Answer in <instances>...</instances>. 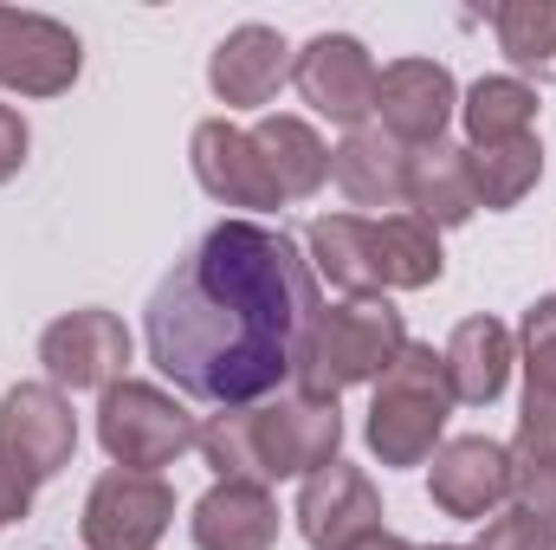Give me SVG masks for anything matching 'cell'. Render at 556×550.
<instances>
[{
	"label": "cell",
	"instance_id": "836d02e7",
	"mask_svg": "<svg viewBox=\"0 0 556 550\" xmlns=\"http://www.w3.org/2000/svg\"><path fill=\"white\" fill-rule=\"evenodd\" d=\"M415 550H472V545H415Z\"/></svg>",
	"mask_w": 556,
	"mask_h": 550
},
{
	"label": "cell",
	"instance_id": "83f0119b",
	"mask_svg": "<svg viewBox=\"0 0 556 550\" xmlns=\"http://www.w3.org/2000/svg\"><path fill=\"white\" fill-rule=\"evenodd\" d=\"M531 466H556V402L551 396H525L518 434H511V473Z\"/></svg>",
	"mask_w": 556,
	"mask_h": 550
},
{
	"label": "cell",
	"instance_id": "9c48e42d",
	"mask_svg": "<svg viewBox=\"0 0 556 550\" xmlns=\"http://www.w3.org/2000/svg\"><path fill=\"white\" fill-rule=\"evenodd\" d=\"M85 72V46L52 13L0 7V85L20 98H65Z\"/></svg>",
	"mask_w": 556,
	"mask_h": 550
},
{
	"label": "cell",
	"instance_id": "4dcf8cb0",
	"mask_svg": "<svg viewBox=\"0 0 556 550\" xmlns=\"http://www.w3.org/2000/svg\"><path fill=\"white\" fill-rule=\"evenodd\" d=\"M26 149H33V130H26V117L13 111V104H0V188L26 168Z\"/></svg>",
	"mask_w": 556,
	"mask_h": 550
},
{
	"label": "cell",
	"instance_id": "8fae6325",
	"mask_svg": "<svg viewBox=\"0 0 556 550\" xmlns=\"http://www.w3.org/2000/svg\"><path fill=\"white\" fill-rule=\"evenodd\" d=\"M511 447L505 440H485V434H453L433 447V466H427V492L446 518H498L511 505Z\"/></svg>",
	"mask_w": 556,
	"mask_h": 550
},
{
	"label": "cell",
	"instance_id": "ac0fdd59",
	"mask_svg": "<svg viewBox=\"0 0 556 550\" xmlns=\"http://www.w3.org/2000/svg\"><path fill=\"white\" fill-rule=\"evenodd\" d=\"M440 363H446L453 402H466V409H492V402L505 396V383H511V363H518V337H511L498 317H466V324L446 337Z\"/></svg>",
	"mask_w": 556,
	"mask_h": 550
},
{
	"label": "cell",
	"instance_id": "4316f807",
	"mask_svg": "<svg viewBox=\"0 0 556 550\" xmlns=\"http://www.w3.org/2000/svg\"><path fill=\"white\" fill-rule=\"evenodd\" d=\"M518 363H525V396L556 402V298H538L518 324Z\"/></svg>",
	"mask_w": 556,
	"mask_h": 550
},
{
	"label": "cell",
	"instance_id": "6da1fadb",
	"mask_svg": "<svg viewBox=\"0 0 556 550\" xmlns=\"http://www.w3.org/2000/svg\"><path fill=\"white\" fill-rule=\"evenodd\" d=\"M317 311V273L285 227L220 221L149 291L142 343L175 396L253 409L298 376Z\"/></svg>",
	"mask_w": 556,
	"mask_h": 550
},
{
	"label": "cell",
	"instance_id": "44dd1931",
	"mask_svg": "<svg viewBox=\"0 0 556 550\" xmlns=\"http://www.w3.org/2000/svg\"><path fill=\"white\" fill-rule=\"evenodd\" d=\"M253 142H260V162H266V175H273V188L285 201H311L330 182V149H324V137L304 117H291V111L260 117Z\"/></svg>",
	"mask_w": 556,
	"mask_h": 550
},
{
	"label": "cell",
	"instance_id": "f546056e",
	"mask_svg": "<svg viewBox=\"0 0 556 550\" xmlns=\"http://www.w3.org/2000/svg\"><path fill=\"white\" fill-rule=\"evenodd\" d=\"M511 499H518V505L538 518V532L556 545V466H531V473H518Z\"/></svg>",
	"mask_w": 556,
	"mask_h": 550
},
{
	"label": "cell",
	"instance_id": "d6986e66",
	"mask_svg": "<svg viewBox=\"0 0 556 550\" xmlns=\"http://www.w3.org/2000/svg\"><path fill=\"white\" fill-rule=\"evenodd\" d=\"M408 214L427 221L433 234L466 227L479 214V188H472V155L459 142H427L408 149Z\"/></svg>",
	"mask_w": 556,
	"mask_h": 550
},
{
	"label": "cell",
	"instance_id": "277c9868",
	"mask_svg": "<svg viewBox=\"0 0 556 550\" xmlns=\"http://www.w3.org/2000/svg\"><path fill=\"white\" fill-rule=\"evenodd\" d=\"M194 434H201V421L181 409L168 389H155V383H130L124 376L98 402V447L124 473H162V466H175L194 447Z\"/></svg>",
	"mask_w": 556,
	"mask_h": 550
},
{
	"label": "cell",
	"instance_id": "d4e9b609",
	"mask_svg": "<svg viewBox=\"0 0 556 550\" xmlns=\"http://www.w3.org/2000/svg\"><path fill=\"white\" fill-rule=\"evenodd\" d=\"M466 155H472V188H479V208H492V214L518 208V201L544 182V142H538V137L498 142V149H466Z\"/></svg>",
	"mask_w": 556,
	"mask_h": 550
},
{
	"label": "cell",
	"instance_id": "30bf717a",
	"mask_svg": "<svg viewBox=\"0 0 556 550\" xmlns=\"http://www.w3.org/2000/svg\"><path fill=\"white\" fill-rule=\"evenodd\" d=\"M298 538L311 550H356L363 538L382 532V492L369 486L363 466L330 460L311 479H298Z\"/></svg>",
	"mask_w": 556,
	"mask_h": 550
},
{
	"label": "cell",
	"instance_id": "d6a6232c",
	"mask_svg": "<svg viewBox=\"0 0 556 550\" xmlns=\"http://www.w3.org/2000/svg\"><path fill=\"white\" fill-rule=\"evenodd\" d=\"M356 550H415L408 538H395V532H376V538H363Z\"/></svg>",
	"mask_w": 556,
	"mask_h": 550
},
{
	"label": "cell",
	"instance_id": "484cf974",
	"mask_svg": "<svg viewBox=\"0 0 556 550\" xmlns=\"http://www.w3.org/2000/svg\"><path fill=\"white\" fill-rule=\"evenodd\" d=\"M201 460L214 466V479H253L260 486V466H253V434H247V409H220L201 421L194 434Z\"/></svg>",
	"mask_w": 556,
	"mask_h": 550
},
{
	"label": "cell",
	"instance_id": "603a6c76",
	"mask_svg": "<svg viewBox=\"0 0 556 550\" xmlns=\"http://www.w3.org/2000/svg\"><path fill=\"white\" fill-rule=\"evenodd\" d=\"M369 227H376V278H382V291H427L433 278L446 273L440 234L427 221H415L408 208L402 214H382Z\"/></svg>",
	"mask_w": 556,
	"mask_h": 550
},
{
	"label": "cell",
	"instance_id": "8992f818",
	"mask_svg": "<svg viewBox=\"0 0 556 550\" xmlns=\"http://www.w3.org/2000/svg\"><path fill=\"white\" fill-rule=\"evenodd\" d=\"M39 363H46V383L59 396H85V389H117L124 370H130V330L117 311L104 304H85V311H65L39 330Z\"/></svg>",
	"mask_w": 556,
	"mask_h": 550
},
{
	"label": "cell",
	"instance_id": "ffe728a7",
	"mask_svg": "<svg viewBox=\"0 0 556 550\" xmlns=\"http://www.w3.org/2000/svg\"><path fill=\"white\" fill-rule=\"evenodd\" d=\"M304 260L343 298H389L382 278H376V227H369V214H324V221H311L304 227Z\"/></svg>",
	"mask_w": 556,
	"mask_h": 550
},
{
	"label": "cell",
	"instance_id": "52a82bcc",
	"mask_svg": "<svg viewBox=\"0 0 556 550\" xmlns=\"http://www.w3.org/2000/svg\"><path fill=\"white\" fill-rule=\"evenodd\" d=\"M175 525V486L162 473H98V486L85 492V518L78 538L85 550H155Z\"/></svg>",
	"mask_w": 556,
	"mask_h": 550
},
{
	"label": "cell",
	"instance_id": "5bb4252c",
	"mask_svg": "<svg viewBox=\"0 0 556 550\" xmlns=\"http://www.w3.org/2000/svg\"><path fill=\"white\" fill-rule=\"evenodd\" d=\"M459 111V85L440 59H395L376 78V124L402 149H427L446 142V124Z\"/></svg>",
	"mask_w": 556,
	"mask_h": 550
},
{
	"label": "cell",
	"instance_id": "7c38bea8",
	"mask_svg": "<svg viewBox=\"0 0 556 550\" xmlns=\"http://www.w3.org/2000/svg\"><path fill=\"white\" fill-rule=\"evenodd\" d=\"M0 453L33 473V479H59L78 453V414L52 383H13L0 396Z\"/></svg>",
	"mask_w": 556,
	"mask_h": 550
},
{
	"label": "cell",
	"instance_id": "3957f363",
	"mask_svg": "<svg viewBox=\"0 0 556 550\" xmlns=\"http://www.w3.org/2000/svg\"><path fill=\"white\" fill-rule=\"evenodd\" d=\"M446 414H453V383H446V363L433 343H402V357L382 370L376 396H369V421H363V440L382 466H427L440 434H446Z\"/></svg>",
	"mask_w": 556,
	"mask_h": 550
},
{
	"label": "cell",
	"instance_id": "ba28073f",
	"mask_svg": "<svg viewBox=\"0 0 556 550\" xmlns=\"http://www.w3.org/2000/svg\"><path fill=\"white\" fill-rule=\"evenodd\" d=\"M376 78H382V72H376L369 46H363L356 33H317V39H304L298 59H291L298 98H304L317 117L343 124V130H363V124L376 117Z\"/></svg>",
	"mask_w": 556,
	"mask_h": 550
},
{
	"label": "cell",
	"instance_id": "2e32d148",
	"mask_svg": "<svg viewBox=\"0 0 556 550\" xmlns=\"http://www.w3.org/2000/svg\"><path fill=\"white\" fill-rule=\"evenodd\" d=\"M188 538H194V550H273L278 545L273 486H253V479H214V486L194 499Z\"/></svg>",
	"mask_w": 556,
	"mask_h": 550
},
{
	"label": "cell",
	"instance_id": "7402d4cb",
	"mask_svg": "<svg viewBox=\"0 0 556 550\" xmlns=\"http://www.w3.org/2000/svg\"><path fill=\"white\" fill-rule=\"evenodd\" d=\"M459 117H466V149H498V142L538 137V91L525 78H479L466 98H459Z\"/></svg>",
	"mask_w": 556,
	"mask_h": 550
},
{
	"label": "cell",
	"instance_id": "f1b7e54d",
	"mask_svg": "<svg viewBox=\"0 0 556 550\" xmlns=\"http://www.w3.org/2000/svg\"><path fill=\"white\" fill-rule=\"evenodd\" d=\"M472 550H556V545L538 532V518H531L525 505H505V512L479 532V545Z\"/></svg>",
	"mask_w": 556,
	"mask_h": 550
},
{
	"label": "cell",
	"instance_id": "1f68e13d",
	"mask_svg": "<svg viewBox=\"0 0 556 550\" xmlns=\"http://www.w3.org/2000/svg\"><path fill=\"white\" fill-rule=\"evenodd\" d=\"M33 486H39V479L20 473V466L0 453V525H20V518L33 512Z\"/></svg>",
	"mask_w": 556,
	"mask_h": 550
},
{
	"label": "cell",
	"instance_id": "9a60e30c",
	"mask_svg": "<svg viewBox=\"0 0 556 550\" xmlns=\"http://www.w3.org/2000/svg\"><path fill=\"white\" fill-rule=\"evenodd\" d=\"M291 46H285V33L278 26H260V20H247V26H233L214 52H207V91L227 104V111H260V104H273L278 85L291 78Z\"/></svg>",
	"mask_w": 556,
	"mask_h": 550
},
{
	"label": "cell",
	"instance_id": "7a4b0ae2",
	"mask_svg": "<svg viewBox=\"0 0 556 550\" xmlns=\"http://www.w3.org/2000/svg\"><path fill=\"white\" fill-rule=\"evenodd\" d=\"M402 343H408V324H402L395 298H343V304H330V311L311 317V337L298 350L291 389L317 396V402H337L356 383L376 389L382 370L402 357Z\"/></svg>",
	"mask_w": 556,
	"mask_h": 550
},
{
	"label": "cell",
	"instance_id": "e0dca14e",
	"mask_svg": "<svg viewBox=\"0 0 556 550\" xmlns=\"http://www.w3.org/2000/svg\"><path fill=\"white\" fill-rule=\"evenodd\" d=\"M330 175L356 208H408V149L389 137L382 124L343 130V142L330 149Z\"/></svg>",
	"mask_w": 556,
	"mask_h": 550
},
{
	"label": "cell",
	"instance_id": "5b68a950",
	"mask_svg": "<svg viewBox=\"0 0 556 550\" xmlns=\"http://www.w3.org/2000/svg\"><path fill=\"white\" fill-rule=\"evenodd\" d=\"M247 434H253L260 486L311 479L317 466H330V460L343 453V409L291 389V396H273V402L247 409Z\"/></svg>",
	"mask_w": 556,
	"mask_h": 550
},
{
	"label": "cell",
	"instance_id": "4fadbf2b",
	"mask_svg": "<svg viewBox=\"0 0 556 550\" xmlns=\"http://www.w3.org/2000/svg\"><path fill=\"white\" fill-rule=\"evenodd\" d=\"M188 162H194V182H201L220 208H240V221L278 214V208H285V195L273 188V175H266V162H260L253 130H240V124H227V117L194 124Z\"/></svg>",
	"mask_w": 556,
	"mask_h": 550
},
{
	"label": "cell",
	"instance_id": "cb8c5ba5",
	"mask_svg": "<svg viewBox=\"0 0 556 550\" xmlns=\"http://www.w3.org/2000/svg\"><path fill=\"white\" fill-rule=\"evenodd\" d=\"M492 33L511 59V78L556 85V0H505L492 13Z\"/></svg>",
	"mask_w": 556,
	"mask_h": 550
}]
</instances>
